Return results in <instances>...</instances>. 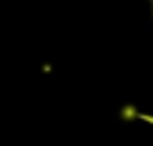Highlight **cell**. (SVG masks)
Instances as JSON below:
<instances>
[{
    "mask_svg": "<svg viewBox=\"0 0 153 146\" xmlns=\"http://www.w3.org/2000/svg\"><path fill=\"white\" fill-rule=\"evenodd\" d=\"M120 118H126V121H128V118H136V106H126V109L120 111Z\"/></svg>",
    "mask_w": 153,
    "mask_h": 146,
    "instance_id": "obj_1",
    "label": "cell"
}]
</instances>
